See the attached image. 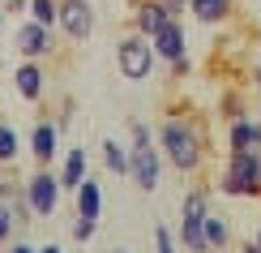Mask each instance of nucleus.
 I'll use <instances>...</instances> for the list:
<instances>
[{
	"label": "nucleus",
	"instance_id": "f257e3e1",
	"mask_svg": "<svg viewBox=\"0 0 261 253\" xmlns=\"http://www.w3.org/2000/svg\"><path fill=\"white\" fill-rule=\"evenodd\" d=\"M116 60H120V73L128 82H146L150 69H154V48H150V39L137 30V35H124L116 43Z\"/></svg>",
	"mask_w": 261,
	"mask_h": 253
},
{
	"label": "nucleus",
	"instance_id": "f03ea898",
	"mask_svg": "<svg viewBox=\"0 0 261 253\" xmlns=\"http://www.w3.org/2000/svg\"><path fill=\"white\" fill-rule=\"evenodd\" d=\"M163 146H167V159L176 163L180 172L197 168L201 150H197V133H193L184 120H167V129H163Z\"/></svg>",
	"mask_w": 261,
	"mask_h": 253
},
{
	"label": "nucleus",
	"instance_id": "7ed1b4c3",
	"mask_svg": "<svg viewBox=\"0 0 261 253\" xmlns=\"http://www.w3.org/2000/svg\"><path fill=\"white\" fill-rule=\"evenodd\" d=\"M223 193H261V176H257V150H231V168L223 176Z\"/></svg>",
	"mask_w": 261,
	"mask_h": 253
},
{
	"label": "nucleus",
	"instance_id": "20e7f679",
	"mask_svg": "<svg viewBox=\"0 0 261 253\" xmlns=\"http://www.w3.org/2000/svg\"><path fill=\"white\" fill-rule=\"evenodd\" d=\"M133 137H137V146H133V159H128V172H133V180L141 189H154L159 185V150L150 146L146 125H133Z\"/></svg>",
	"mask_w": 261,
	"mask_h": 253
},
{
	"label": "nucleus",
	"instance_id": "39448f33",
	"mask_svg": "<svg viewBox=\"0 0 261 253\" xmlns=\"http://www.w3.org/2000/svg\"><path fill=\"white\" fill-rule=\"evenodd\" d=\"M56 197H60V180L51 172H35L26 180V202H30V211H35L39 219H47L51 211H56Z\"/></svg>",
	"mask_w": 261,
	"mask_h": 253
},
{
	"label": "nucleus",
	"instance_id": "423d86ee",
	"mask_svg": "<svg viewBox=\"0 0 261 253\" xmlns=\"http://www.w3.org/2000/svg\"><path fill=\"white\" fill-rule=\"evenodd\" d=\"M201 223H205V197L201 193H189V197H184V245H189V253H205Z\"/></svg>",
	"mask_w": 261,
	"mask_h": 253
},
{
	"label": "nucleus",
	"instance_id": "0eeeda50",
	"mask_svg": "<svg viewBox=\"0 0 261 253\" xmlns=\"http://www.w3.org/2000/svg\"><path fill=\"white\" fill-rule=\"evenodd\" d=\"M56 21L69 30V39H77V43L94 30V13H90V5H86V0H60Z\"/></svg>",
	"mask_w": 261,
	"mask_h": 253
},
{
	"label": "nucleus",
	"instance_id": "6e6552de",
	"mask_svg": "<svg viewBox=\"0 0 261 253\" xmlns=\"http://www.w3.org/2000/svg\"><path fill=\"white\" fill-rule=\"evenodd\" d=\"M17 52H21V56H43V52H51V26L21 21V26H17Z\"/></svg>",
	"mask_w": 261,
	"mask_h": 253
},
{
	"label": "nucleus",
	"instance_id": "1a4fd4ad",
	"mask_svg": "<svg viewBox=\"0 0 261 253\" xmlns=\"http://www.w3.org/2000/svg\"><path fill=\"white\" fill-rule=\"evenodd\" d=\"M150 39H154L150 48H154L159 56H167V60H180V56H184V30H180V21H171V17H167Z\"/></svg>",
	"mask_w": 261,
	"mask_h": 253
},
{
	"label": "nucleus",
	"instance_id": "9d476101",
	"mask_svg": "<svg viewBox=\"0 0 261 253\" xmlns=\"http://www.w3.org/2000/svg\"><path fill=\"white\" fill-rule=\"evenodd\" d=\"M56 142H60V133H56V125H35V137H30V146H35V159L39 163H51V155H56Z\"/></svg>",
	"mask_w": 261,
	"mask_h": 253
},
{
	"label": "nucleus",
	"instance_id": "9b49d317",
	"mask_svg": "<svg viewBox=\"0 0 261 253\" xmlns=\"http://www.w3.org/2000/svg\"><path fill=\"white\" fill-rule=\"evenodd\" d=\"M171 13H167V9H163V0H146V5H141L137 9V30H141V35H154V30L163 26V21H167Z\"/></svg>",
	"mask_w": 261,
	"mask_h": 253
},
{
	"label": "nucleus",
	"instance_id": "f8f14e48",
	"mask_svg": "<svg viewBox=\"0 0 261 253\" xmlns=\"http://www.w3.org/2000/svg\"><path fill=\"white\" fill-rule=\"evenodd\" d=\"M99 206H103V193H99V185L86 176V180L77 185V215L82 219H99Z\"/></svg>",
	"mask_w": 261,
	"mask_h": 253
},
{
	"label": "nucleus",
	"instance_id": "ddd939ff",
	"mask_svg": "<svg viewBox=\"0 0 261 253\" xmlns=\"http://www.w3.org/2000/svg\"><path fill=\"white\" fill-rule=\"evenodd\" d=\"M257 146H261V125L236 120V129H231V150H257Z\"/></svg>",
	"mask_w": 261,
	"mask_h": 253
},
{
	"label": "nucleus",
	"instance_id": "4468645a",
	"mask_svg": "<svg viewBox=\"0 0 261 253\" xmlns=\"http://www.w3.org/2000/svg\"><path fill=\"white\" fill-rule=\"evenodd\" d=\"M189 9H193L197 21H223L227 9H231V0H189Z\"/></svg>",
	"mask_w": 261,
	"mask_h": 253
},
{
	"label": "nucleus",
	"instance_id": "2eb2a0df",
	"mask_svg": "<svg viewBox=\"0 0 261 253\" xmlns=\"http://www.w3.org/2000/svg\"><path fill=\"white\" fill-rule=\"evenodd\" d=\"M86 180V150H69V159H64V176H60V185H69V189H77V185Z\"/></svg>",
	"mask_w": 261,
	"mask_h": 253
},
{
	"label": "nucleus",
	"instance_id": "dca6fc26",
	"mask_svg": "<svg viewBox=\"0 0 261 253\" xmlns=\"http://www.w3.org/2000/svg\"><path fill=\"white\" fill-rule=\"evenodd\" d=\"M17 90H21V99H39V90H43V73L35 69V64H21V69H17Z\"/></svg>",
	"mask_w": 261,
	"mask_h": 253
},
{
	"label": "nucleus",
	"instance_id": "f3484780",
	"mask_svg": "<svg viewBox=\"0 0 261 253\" xmlns=\"http://www.w3.org/2000/svg\"><path fill=\"white\" fill-rule=\"evenodd\" d=\"M201 236H205V249H223V245H227V223H223V219H210V215H205Z\"/></svg>",
	"mask_w": 261,
	"mask_h": 253
},
{
	"label": "nucleus",
	"instance_id": "a211bd4d",
	"mask_svg": "<svg viewBox=\"0 0 261 253\" xmlns=\"http://www.w3.org/2000/svg\"><path fill=\"white\" fill-rule=\"evenodd\" d=\"M30 21H39V26H56V13H60V0H30Z\"/></svg>",
	"mask_w": 261,
	"mask_h": 253
},
{
	"label": "nucleus",
	"instance_id": "6ab92c4d",
	"mask_svg": "<svg viewBox=\"0 0 261 253\" xmlns=\"http://www.w3.org/2000/svg\"><path fill=\"white\" fill-rule=\"evenodd\" d=\"M9 159H17V133H13V125H0V163H9Z\"/></svg>",
	"mask_w": 261,
	"mask_h": 253
},
{
	"label": "nucleus",
	"instance_id": "aec40b11",
	"mask_svg": "<svg viewBox=\"0 0 261 253\" xmlns=\"http://www.w3.org/2000/svg\"><path fill=\"white\" fill-rule=\"evenodd\" d=\"M103 163L112 172H128V159H124V150L116 146V142H103Z\"/></svg>",
	"mask_w": 261,
	"mask_h": 253
},
{
	"label": "nucleus",
	"instance_id": "412c9836",
	"mask_svg": "<svg viewBox=\"0 0 261 253\" xmlns=\"http://www.w3.org/2000/svg\"><path fill=\"white\" fill-rule=\"evenodd\" d=\"M73 236H77L82 245H86V240L94 236V219H77V223H73Z\"/></svg>",
	"mask_w": 261,
	"mask_h": 253
},
{
	"label": "nucleus",
	"instance_id": "4be33fe9",
	"mask_svg": "<svg viewBox=\"0 0 261 253\" xmlns=\"http://www.w3.org/2000/svg\"><path fill=\"white\" fill-rule=\"evenodd\" d=\"M154 253H171V232L167 227H154Z\"/></svg>",
	"mask_w": 261,
	"mask_h": 253
},
{
	"label": "nucleus",
	"instance_id": "5701e85b",
	"mask_svg": "<svg viewBox=\"0 0 261 253\" xmlns=\"http://www.w3.org/2000/svg\"><path fill=\"white\" fill-rule=\"evenodd\" d=\"M9 232H13V215L0 206V240H9Z\"/></svg>",
	"mask_w": 261,
	"mask_h": 253
},
{
	"label": "nucleus",
	"instance_id": "b1692460",
	"mask_svg": "<svg viewBox=\"0 0 261 253\" xmlns=\"http://www.w3.org/2000/svg\"><path fill=\"white\" fill-rule=\"evenodd\" d=\"M184 5H189V0H163V9H167V13H180Z\"/></svg>",
	"mask_w": 261,
	"mask_h": 253
},
{
	"label": "nucleus",
	"instance_id": "393cba45",
	"mask_svg": "<svg viewBox=\"0 0 261 253\" xmlns=\"http://www.w3.org/2000/svg\"><path fill=\"white\" fill-rule=\"evenodd\" d=\"M9 253H39L35 245H21V240H17V249H9Z\"/></svg>",
	"mask_w": 261,
	"mask_h": 253
},
{
	"label": "nucleus",
	"instance_id": "a878e982",
	"mask_svg": "<svg viewBox=\"0 0 261 253\" xmlns=\"http://www.w3.org/2000/svg\"><path fill=\"white\" fill-rule=\"evenodd\" d=\"M39 253H60V249H56V245H43V249H39Z\"/></svg>",
	"mask_w": 261,
	"mask_h": 253
},
{
	"label": "nucleus",
	"instance_id": "bb28decb",
	"mask_svg": "<svg viewBox=\"0 0 261 253\" xmlns=\"http://www.w3.org/2000/svg\"><path fill=\"white\" fill-rule=\"evenodd\" d=\"M244 253H261V249H257V245H248V249H244Z\"/></svg>",
	"mask_w": 261,
	"mask_h": 253
},
{
	"label": "nucleus",
	"instance_id": "cd10ccee",
	"mask_svg": "<svg viewBox=\"0 0 261 253\" xmlns=\"http://www.w3.org/2000/svg\"><path fill=\"white\" fill-rule=\"evenodd\" d=\"M257 249H261V227H257Z\"/></svg>",
	"mask_w": 261,
	"mask_h": 253
},
{
	"label": "nucleus",
	"instance_id": "c85d7f7f",
	"mask_svg": "<svg viewBox=\"0 0 261 253\" xmlns=\"http://www.w3.org/2000/svg\"><path fill=\"white\" fill-rule=\"evenodd\" d=\"M257 82H261V69H257Z\"/></svg>",
	"mask_w": 261,
	"mask_h": 253
},
{
	"label": "nucleus",
	"instance_id": "c756f323",
	"mask_svg": "<svg viewBox=\"0 0 261 253\" xmlns=\"http://www.w3.org/2000/svg\"><path fill=\"white\" fill-rule=\"evenodd\" d=\"M0 13H5V9H0ZM0 26H5V21H0Z\"/></svg>",
	"mask_w": 261,
	"mask_h": 253
},
{
	"label": "nucleus",
	"instance_id": "7c9ffc66",
	"mask_svg": "<svg viewBox=\"0 0 261 253\" xmlns=\"http://www.w3.org/2000/svg\"><path fill=\"white\" fill-rule=\"evenodd\" d=\"M116 253H120V249H116Z\"/></svg>",
	"mask_w": 261,
	"mask_h": 253
}]
</instances>
